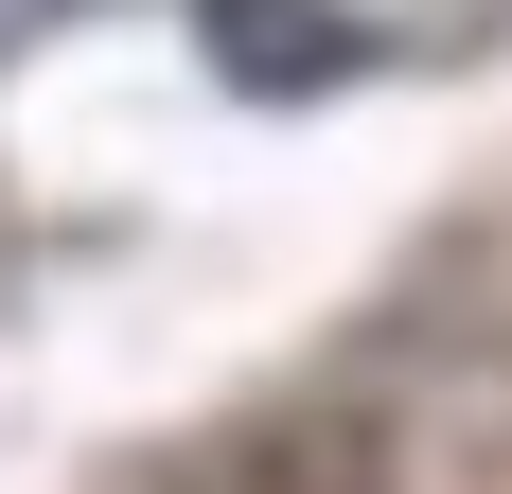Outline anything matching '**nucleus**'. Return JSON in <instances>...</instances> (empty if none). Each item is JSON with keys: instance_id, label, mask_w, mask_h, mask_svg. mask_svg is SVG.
Segmentation results:
<instances>
[{"instance_id": "1", "label": "nucleus", "mask_w": 512, "mask_h": 494, "mask_svg": "<svg viewBox=\"0 0 512 494\" xmlns=\"http://www.w3.org/2000/svg\"><path fill=\"white\" fill-rule=\"evenodd\" d=\"M195 36H212V71H230V89H336V71H354V18H336V0H195Z\"/></svg>"}]
</instances>
